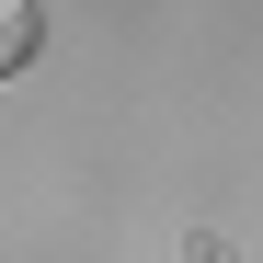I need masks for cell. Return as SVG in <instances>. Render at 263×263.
<instances>
[{"instance_id":"obj_1","label":"cell","mask_w":263,"mask_h":263,"mask_svg":"<svg viewBox=\"0 0 263 263\" xmlns=\"http://www.w3.org/2000/svg\"><path fill=\"white\" fill-rule=\"evenodd\" d=\"M34 58V0H0V69Z\"/></svg>"}]
</instances>
